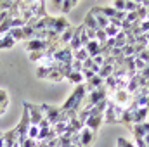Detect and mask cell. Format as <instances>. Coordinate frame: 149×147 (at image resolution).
Segmentation results:
<instances>
[{
	"label": "cell",
	"instance_id": "1",
	"mask_svg": "<svg viewBox=\"0 0 149 147\" xmlns=\"http://www.w3.org/2000/svg\"><path fill=\"white\" fill-rule=\"evenodd\" d=\"M85 95H87V87H85V83L76 85L74 90L71 92V95H70V97L64 101V104L61 106V109L64 111V112H68V111H76V112H78V107L83 106Z\"/></svg>",
	"mask_w": 149,
	"mask_h": 147
},
{
	"label": "cell",
	"instance_id": "2",
	"mask_svg": "<svg viewBox=\"0 0 149 147\" xmlns=\"http://www.w3.org/2000/svg\"><path fill=\"white\" fill-rule=\"evenodd\" d=\"M40 109H42L43 118L49 121V125H50V126L57 125L59 121H66V123H68V116H66V112L61 109V107L49 106V104H40Z\"/></svg>",
	"mask_w": 149,
	"mask_h": 147
},
{
	"label": "cell",
	"instance_id": "3",
	"mask_svg": "<svg viewBox=\"0 0 149 147\" xmlns=\"http://www.w3.org/2000/svg\"><path fill=\"white\" fill-rule=\"evenodd\" d=\"M106 99H108V88H106V87L97 88V90H90V92H87V95H85L83 106H85V107H94L95 104H99V102H102V101H106Z\"/></svg>",
	"mask_w": 149,
	"mask_h": 147
},
{
	"label": "cell",
	"instance_id": "4",
	"mask_svg": "<svg viewBox=\"0 0 149 147\" xmlns=\"http://www.w3.org/2000/svg\"><path fill=\"white\" fill-rule=\"evenodd\" d=\"M123 112H125V107L116 106L113 101L108 99V107H106V112H104V121L106 123H121Z\"/></svg>",
	"mask_w": 149,
	"mask_h": 147
},
{
	"label": "cell",
	"instance_id": "5",
	"mask_svg": "<svg viewBox=\"0 0 149 147\" xmlns=\"http://www.w3.org/2000/svg\"><path fill=\"white\" fill-rule=\"evenodd\" d=\"M37 76L49 80V81H63V74L59 73L56 68H45V66H38L37 68Z\"/></svg>",
	"mask_w": 149,
	"mask_h": 147
},
{
	"label": "cell",
	"instance_id": "6",
	"mask_svg": "<svg viewBox=\"0 0 149 147\" xmlns=\"http://www.w3.org/2000/svg\"><path fill=\"white\" fill-rule=\"evenodd\" d=\"M50 43H54V42H49V40H26L24 47L31 54V52H43V50H47L50 47Z\"/></svg>",
	"mask_w": 149,
	"mask_h": 147
},
{
	"label": "cell",
	"instance_id": "7",
	"mask_svg": "<svg viewBox=\"0 0 149 147\" xmlns=\"http://www.w3.org/2000/svg\"><path fill=\"white\" fill-rule=\"evenodd\" d=\"M54 61L59 62V64H71L73 62V52L70 47H64V49H59L54 52Z\"/></svg>",
	"mask_w": 149,
	"mask_h": 147
},
{
	"label": "cell",
	"instance_id": "8",
	"mask_svg": "<svg viewBox=\"0 0 149 147\" xmlns=\"http://www.w3.org/2000/svg\"><path fill=\"white\" fill-rule=\"evenodd\" d=\"M24 104H26L28 112H30V123H31V125H35V126H38V125H40V121L43 119V114H42L40 106H35V104H31V102H24Z\"/></svg>",
	"mask_w": 149,
	"mask_h": 147
},
{
	"label": "cell",
	"instance_id": "9",
	"mask_svg": "<svg viewBox=\"0 0 149 147\" xmlns=\"http://www.w3.org/2000/svg\"><path fill=\"white\" fill-rule=\"evenodd\" d=\"M102 123H104V114H95V116H88V118H87L85 126H87L88 130H92L94 133H97Z\"/></svg>",
	"mask_w": 149,
	"mask_h": 147
},
{
	"label": "cell",
	"instance_id": "10",
	"mask_svg": "<svg viewBox=\"0 0 149 147\" xmlns=\"http://www.w3.org/2000/svg\"><path fill=\"white\" fill-rule=\"evenodd\" d=\"M74 26H70V28H66L61 35H59V38H57V47L59 49H64V47H68L70 45V42H71V38H73L74 35Z\"/></svg>",
	"mask_w": 149,
	"mask_h": 147
},
{
	"label": "cell",
	"instance_id": "11",
	"mask_svg": "<svg viewBox=\"0 0 149 147\" xmlns=\"http://www.w3.org/2000/svg\"><path fill=\"white\" fill-rule=\"evenodd\" d=\"M94 139H95V133L92 130H88L87 126H83L80 132V147H90Z\"/></svg>",
	"mask_w": 149,
	"mask_h": 147
},
{
	"label": "cell",
	"instance_id": "12",
	"mask_svg": "<svg viewBox=\"0 0 149 147\" xmlns=\"http://www.w3.org/2000/svg\"><path fill=\"white\" fill-rule=\"evenodd\" d=\"M81 30H83V24H80L76 30H74V35L71 38V42H70V49H71V52H76V50H80L81 49V42H80V33H81Z\"/></svg>",
	"mask_w": 149,
	"mask_h": 147
},
{
	"label": "cell",
	"instance_id": "13",
	"mask_svg": "<svg viewBox=\"0 0 149 147\" xmlns=\"http://www.w3.org/2000/svg\"><path fill=\"white\" fill-rule=\"evenodd\" d=\"M87 30H92V31H97L99 30V26H97V23H95V17H94V14L88 10L87 12V16H85V19H83V23H81Z\"/></svg>",
	"mask_w": 149,
	"mask_h": 147
},
{
	"label": "cell",
	"instance_id": "14",
	"mask_svg": "<svg viewBox=\"0 0 149 147\" xmlns=\"http://www.w3.org/2000/svg\"><path fill=\"white\" fill-rule=\"evenodd\" d=\"M85 49H87V52H88V55H90V57H95V55H99V54H101V43H99L97 40H90V42H88V45H87Z\"/></svg>",
	"mask_w": 149,
	"mask_h": 147
},
{
	"label": "cell",
	"instance_id": "15",
	"mask_svg": "<svg viewBox=\"0 0 149 147\" xmlns=\"http://www.w3.org/2000/svg\"><path fill=\"white\" fill-rule=\"evenodd\" d=\"M14 45H16V42H14V38L10 37L9 33L0 37V50H7V49H12Z\"/></svg>",
	"mask_w": 149,
	"mask_h": 147
},
{
	"label": "cell",
	"instance_id": "16",
	"mask_svg": "<svg viewBox=\"0 0 149 147\" xmlns=\"http://www.w3.org/2000/svg\"><path fill=\"white\" fill-rule=\"evenodd\" d=\"M90 55H88V52H87V49H80V50H76V52H73V59H76V61H80V62H85L87 59H88Z\"/></svg>",
	"mask_w": 149,
	"mask_h": 147
},
{
	"label": "cell",
	"instance_id": "17",
	"mask_svg": "<svg viewBox=\"0 0 149 147\" xmlns=\"http://www.w3.org/2000/svg\"><path fill=\"white\" fill-rule=\"evenodd\" d=\"M68 80L71 81V83H74V87L76 85H81V83H85V78H83V74L81 73H76V71H73V73L68 76Z\"/></svg>",
	"mask_w": 149,
	"mask_h": 147
},
{
	"label": "cell",
	"instance_id": "18",
	"mask_svg": "<svg viewBox=\"0 0 149 147\" xmlns=\"http://www.w3.org/2000/svg\"><path fill=\"white\" fill-rule=\"evenodd\" d=\"M9 35L14 38V42H23L24 40V33H23V28H12L9 31Z\"/></svg>",
	"mask_w": 149,
	"mask_h": 147
},
{
	"label": "cell",
	"instance_id": "19",
	"mask_svg": "<svg viewBox=\"0 0 149 147\" xmlns=\"http://www.w3.org/2000/svg\"><path fill=\"white\" fill-rule=\"evenodd\" d=\"M76 3H78L76 0H64L63 5H61V12H63V14H68L73 7H76Z\"/></svg>",
	"mask_w": 149,
	"mask_h": 147
},
{
	"label": "cell",
	"instance_id": "20",
	"mask_svg": "<svg viewBox=\"0 0 149 147\" xmlns=\"http://www.w3.org/2000/svg\"><path fill=\"white\" fill-rule=\"evenodd\" d=\"M95 40H97V42L101 43V47H102V45H104V43L108 42L106 31H104V30H97V31H95Z\"/></svg>",
	"mask_w": 149,
	"mask_h": 147
},
{
	"label": "cell",
	"instance_id": "21",
	"mask_svg": "<svg viewBox=\"0 0 149 147\" xmlns=\"http://www.w3.org/2000/svg\"><path fill=\"white\" fill-rule=\"evenodd\" d=\"M134 66H135V71H142L148 64H146L141 57H135V59H134Z\"/></svg>",
	"mask_w": 149,
	"mask_h": 147
},
{
	"label": "cell",
	"instance_id": "22",
	"mask_svg": "<svg viewBox=\"0 0 149 147\" xmlns=\"http://www.w3.org/2000/svg\"><path fill=\"white\" fill-rule=\"evenodd\" d=\"M12 3H14V2H9V0H0V12H3V10H10Z\"/></svg>",
	"mask_w": 149,
	"mask_h": 147
},
{
	"label": "cell",
	"instance_id": "23",
	"mask_svg": "<svg viewBox=\"0 0 149 147\" xmlns=\"http://www.w3.org/2000/svg\"><path fill=\"white\" fill-rule=\"evenodd\" d=\"M113 9L114 10H125V0H116V2H113Z\"/></svg>",
	"mask_w": 149,
	"mask_h": 147
},
{
	"label": "cell",
	"instance_id": "24",
	"mask_svg": "<svg viewBox=\"0 0 149 147\" xmlns=\"http://www.w3.org/2000/svg\"><path fill=\"white\" fill-rule=\"evenodd\" d=\"M9 104V95L5 90H0V106H7Z\"/></svg>",
	"mask_w": 149,
	"mask_h": 147
},
{
	"label": "cell",
	"instance_id": "25",
	"mask_svg": "<svg viewBox=\"0 0 149 147\" xmlns=\"http://www.w3.org/2000/svg\"><path fill=\"white\" fill-rule=\"evenodd\" d=\"M0 147H5V144H3V133L0 132Z\"/></svg>",
	"mask_w": 149,
	"mask_h": 147
}]
</instances>
